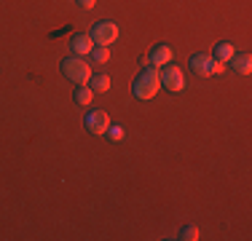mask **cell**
Wrapping results in <instances>:
<instances>
[{
  "label": "cell",
  "mask_w": 252,
  "mask_h": 241,
  "mask_svg": "<svg viewBox=\"0 0 252 241\" xmlns=\"http://www.w3.org/2000/svg\"><path fill=\"white\" fill-rule=\"evenodd\" d=\"M137 99H153L161 91V75L156 67H142V72L134 78V86H131Z\"/></svg>",
  "instance_id": "cell-1"
},
{
  "label": "cell",
  "mask_w": 252,
  "mask_h": 241,
  "mask_svg": "<svg viewBox=\"0 0 252 241\" xmlns=\"http://www.w3.org/2000/svg\"><path fill=\"white\" fill-rule=\"evenodd\" d=\"M62 75L67 78V81H73V83H89V78H92V64H86V59H81V57H67V59H62Z\"/></svg>",
  "instance_id": "cell-2"
},
{
  "label": "cell",
  "mask_w": 252,
  "mask_h": 241,
  "mask_svg": "<svg viewBox=\"0 0 252 241\" xmlns=\"http://www.w3.org/2000/svg\"><path fill=\"white\" fill-rule=\"evenodd\" d=\"M92 40H94V46H110V43H116L118 40V24L116 22H94V27H92Z\"/></svg>",
  "instance_id": "cell-3"
},
{
  "label": "cell",
  "mask_w": 252,
  "mask_h": 241,
  "mask_svg": "<svg viewBox=\"0 0 252 241\" xmlns=\"http://www.w3.org/2000/svg\"><path fill=\"white\" fill-rule=\"evenodd\" d=\"M161 86L164 89H169V91H183L185 89V78H183V72H180V67H175V64H164L161 67Z\"/></svg>",
  "instance_id": "cell-4"
},
{
  "label": "cell",
  "mask_w": 252,
  "mask_h": 241,
  "mask_svg": "<svg viewBox=\"0 0 252 241\" xmlns=\"http://www.w3.org/2000/svg\"><path fill=\"white\" fill-rule=\"evenodd\" d=\"M83 126L89 129V134H107V126H110V116H107L105 110H92L86 113V118H83Z\"/></svg>",
  "instance_id": "cell-5"
},
{
  "label": "cell",
  "mask_w": 252,
  "mask_h": 241,
  "mask_svg": "<svg viewBox=\"0 0 252 241\" xmlns=\"http://www.w3.org/2000/svg\"><path fill=\"white\" fill-rule=\"evenodd\" d=\"M188 64L196 75H212V57H209V54H201V51L193 54Z\"/></svg>",
  "instance_id": "cell-6"
},
{
  "label": "cell",
  "mask_w": 252,
  "mask_h": 241,
  "mask_svg": "<svg viewBox=\"0 0 252 241\" xmlns=\"http://www.w3.org/2000/svg\"><path fill=\"white\" fill-rule=\"evenodd\" d=\"M70 48H73L75 54H81V57L92 54V48H94L92 35H89V32H78V35H73V40H70Z\"/></svg>",
  "instance_id": "cell-7"
},
{
  "label": "cell",
  "mask_w": 252,
  "mask_h": 241,
  "mask_svg": "<svg viewBox=\"0 0 252 241\" xmlns=\"http://www.w3.org/2000/svg\"><path fill=\"white\" fill-rule=\"evenodd\" d=\"M148 59H151V67H164V64H169V62H172V48L161 43V46H156V48H153Z\"/></svg>",
  "instance_id": "cell-8"
},
{
  "label": "cell",
  "mask_w": 252,
  "mask_h": 241,
  "mask_svg": "<svg viewBox=\"0 0 252 241\" xmlns=\"http://www.w3.org/2000/svg\"><path fill=\"white\" fill-rule=\"evenodd\" d=\"M231 67L239 72V75H250L252 72V57L247 51H242V54H233L231 57Z\"/></svg>",
  "instance_id": "cell-9"
},
{
  "label": "cell",
  "mask_w": 252,
  "mask_h": 241,
  "mask_svg": "<svg viewBox=\"0 0 252 241\" xmlns=\"http://www.w3.org/2000/svg\"><path fill=\"white\" fill-rule=\"evenodd\" d=\"M236 54V48H233V43H228V40H220L218 46H215V62H231V57Z\"/></svg>",
  "instance_id": "cell-10"
},
{
  "label": "cell",
  "mask_w": 252,
  "mask_h": 241,
  "mask_svg": "<svg viewBox=\"0 0 252 241\" xmlns=\"http://www.w3.org/2000/svg\"><path fill=\"white\" fill-rule=\"evenodd\" d=\"M89 89H92L94 94H107L110 91V78L107 75H92L89 78Z\"/></svg>",
  "instance_id": "cell-11"
},
{
  "label": "cell",
  "mask_w": 252,
  "mask_h": 241,
  "mask_svg": "<svg viewBox=\"0 0 252 241\" xmlns=\"http://www.w3.org/2000/svg\"><path fill=\"white\" fill-rule=\"evenodd\" d=\"M89 57H92V59H94V62H97V64H105L107 59H110V46H94Z\"/></svg>",
  "instance_id": "cell-12"
},
{
  "label": "cell",
  "mask_w": 252,
  "mask_h": 241,
  "mask_svg": "<svg viewBox=\"0 0 252 241\" xmlns=\"http://www.w3.org/2000/svg\"><path fill=\"white\" fill-rule=\"evenodd\" d=\"M73 96H75L78 105H89V102H92V96H94V91L86 86V83H81V86L75 89V94H73Z\"/></svg>",
  "instance_id": "cell-13"
},
{
  "label": "cell",
  "mask_w": 252,
  "mask_h": 241,
  "mask_svg": "<svg viewBox=\"0 0 252 241\" xmlns=\"http://www.w3.org/2000/svg\"><path fill=\"white\" fill-rule=\"evenodd\" d=\"M177 239H183V241H196V239H199V228H196V225H185L183 231H180Z\"/></svg>",
  "instance_id": "cell-14"
},
{
  "label": "cell",
  "mask_w": 252,
  "mask_h": 241,
  "mask_svg": "<svg viewBox=\"0 0 252 241\" xmlns=\"http://www.w3.org/2000/svg\"><path fill=\"white\" fill-rule=\"evenodd\" d=\"M107 134H110L113 140H124V126H118V123H110V126H107Z\"/></svg>",
  "instance_id": "cell-15"
},
{
  "label": "cell",
  "mask_w": 252,
  "mask_h": 241,
  "mask_svg": "<svg viewBox=\"0 0 252 241\" xmlns=\"http://www.w3.org/2000/svg\"><path fill=\"white\" fill-rule=\"evenodd\" d=\"M225 70V62H215L212 59V72H223Z\"/></svg>",
  "instance_id": "cell-16"
},
{
  "label": "cell",
  "mask_w": 252,
  "mask_h": 241,
  "mask_svg": "<svg viewBox=\"0 0 252 241\" xmlns=\"http://www.w3.org/2000/svg\"><path fill=\"white\" fill-rule=\"evenodd\" d=\"M78 3H81L83 8H94V5H97V0H78Z\"/></svg>",
  "instance_id": "cell-17"
}]
</instances>
